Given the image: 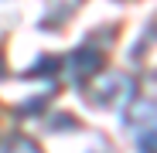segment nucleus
Returning <instances> with one entry per match:
<instances>
[{"mask_svg": "<svg viewBox=\"0 0 157 153\" xmlns=\"http://www.w3.org/2000/svg\"><path fill=\"white\" fill-rule=\"evenodd\" d=\"M123 119L137 143V153H157V75L133 92L130 106L123 109Z\"/></svg>", "mask_w": 157, "mask_h": 153, "instance_id": "obj_1", "label": "nucleus"}, {"mask_svg": "<svg viewBox=\"0 0 157 153\" xmlns=\"http://www.w3.org/2000/svg\"><path fill=\"white\" fill-rule=\"evenodd\" d=\"M116 89L120 92H133V78H126V75H92V85H89V99L96 102V106H120L116 99ZM123 109V106H120Z\"/></svg>", "mask_w": 157, "mask_h": 153, "instance_id": "obj_2", "label": "nucleus"}, {"mask_svg": "<svg viewBox=\"0 0 157 153\" xmlns=\"http://www.w3.org/2000/svg\"><path fill=\"white\" fill-rule=\"evenodd\" d=\"M0 153H41V146L24 136V133H14V136H4L0 140Z\"/></svg>", "mask_w": 157, "mask_h": 153, "instance_id": "obj_3", "label": "nucleus"}]
</instances>
